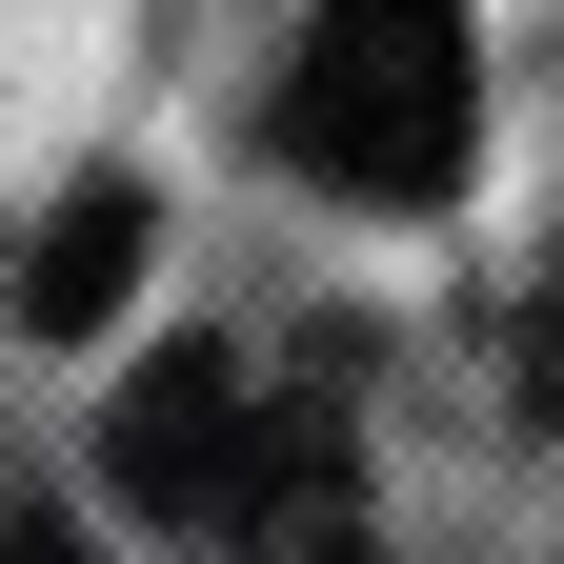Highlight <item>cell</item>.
<instances>
[{"mask_svg": "<svg viewBox=\"0 0 564 564\" xmlns=\"http://www.w3.org/2000/svg\"><path fill=\"white\" fill-rule=\"evenodd\" d=\"M484 141V41L464 0H323L303 61H282V162L343 202H444Z\"/></svg>", "mask_w": 564, "mask_h": 564, "instance_id": "cell-1", "label": "cell"}, {"mask_svg": "<svg viewBox=\"0 0 564 564\" xmlns=\"http://www.w3.org/2000/svg\"><path fill=\"white\" fill-rule=\"evenodd\" d=\"M262 423H282V383L242 364V343H162V364L101 403V464H121L141 524H202V544H223L242 484H262Z\"/></svg>", "mask_w": 564, "mask_h": 564, "instance_id": "cell-2", "label": "cell"}, {"mask_svg": "<svg viewBox=\"0 0 564 564\" xmlns=\"http://www.w3.org/2000/svg\"><path fill=\"white\" fill-rule=\"evenodd\" d=\"M223 564H383V505H364V423H343L323 383H282V423H262V484H242Z\"/></svg>", "mask_w": 564, "mask_h": 564, "instance_id": "cell-3", "label": "cell"}, {"mask_svg": "<svg viewBox=\"0 0 564 564\" xmlns=\"http://www.w3.org/2000/svg\"><path fill=\"white\" fill-rule=\"evenodd\" d=\"M121 282H141V182H61L41 202V262H21V323L41 343H101Z\"/></svg>", "mask_w": 564, "mask_h": 564, "instance_id": "cell-4", "label": "cell"}, {"mask_svg": "<svg viewBox=\"0 0 564 564\" xmlns=\"http://www.w3.org/2000/svg\"><path fill=\"white\" fill-rule=\"evenodd\" d=\"M0 564H82V544H61V524L21 505V484H0Z\"/></svg>", "mask_w": 564, "mask_h": 564, "instance_id": "cell-5", "label": "cell"}]
</instances>
